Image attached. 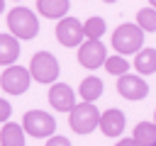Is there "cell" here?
<instances>
[{
	"mask_svg": "<svg viewBox=\"0 0 156 146\" xmlns=\"http://www.w3.org/2000/svg\"><path fill=\"white\" fill-rule=\"evenodd\" d=\"M7 27L15 39H34L39 34V19L29 7H12L7 12Z\"/></svg>",
	"mask_w": 156,
	"mask_h": 146,
	"instance_id": "6da1fadb",
	"label": "cell"
},
{
	"mask_svg": "<svg viewBox=\"0 0 156 146\" xmlns=\"http://www.w3.org/2000/svg\"><path fill=\"white\" fill-rule=\"evenodd\" d=\"M144 44V32L136 24H119L112 32V46L117 49V56L122 54H139Z\"/></svg>",
	"mask_w": 156,
	"mask_h": 146,
	"instance_id": "7a4b0ae2",
	"label": "cell"
},
{
	"mask_svg": "<svg viewBox=\"0 0 156 146\" xmlns=\"http://www.w3.org/2000/svg\"><path fill=\"white\" fill-rule=\"evenodd\" d=\"M27 71H29V78H34L37 83H54L58 78V61L54 54L39 51L32 56V63Z\"/></svg>",
	"mask_w": 156,
	"mask_h": 146,
	"instance_id": "3957f363",
	"label": "cell"
},
{
	"mask_svg": "<svg viewBox=\"0 0 156 146\" xmlns=\"http://www.w3.org/2000/svg\"><path fill=\"white\" fill-rule=\"evenodd\" d=\"M54 129H56V122L49 112H41V109H29L24 117H22V131L29 134V136H37V139H44V136H54Z\"/></svg>",
	"mask_w": 156,
	"mask_h": 146,
	"instance_id": "277c9868",
	"label": "cell"
},
{
	"mask_svg": "<svg viewBox=\"0 0 156 146\" xmlns=\"http://www.w3.org/2000/svg\"><path fill=\"white\" fill-rule=\"evenodd\" d=\"M71 129L76 134H90L98 124H100V112L95 105H88V102H80L71 109V119H68Z\"/></svg>",
	"mask_w": 156,
	"mask_h": 146,
	"instance_id": "5b68a950",
	"label": "cell"
},
{
	"mask_svg": "<svg viewBox=\"0 0 156 146\" xmlns=\"http://www.w3.org/2000/svg\"><path fill=\"white\" fill-rule=\"evenodd\" d=\"M29 83H32L29 71L22 68V66H7V68L2 71V75H0V85H2V90L10 92V95H22V92H27Z\"/></svg>",
	"mask_w": 156,
	"mask_h": 146,
	"instance_id": "8992f818",
	"label": "cell"
},
{
	"mask_svg": "<svg viewBox=\"0 0 156 146\" xmlns=\"http://www.w3.org/2000/svg\"><path fill=\"white\" fill-rule=\"evenodd\" d=\"M117 92H119L122 97H127V100H144V97L149 95V83H146L141 75L127 73V75H119V80H117Z\"/></svg>",
	"mask_w": 156,
	"mask_h": 146,
	"instance_id": "52a82bcc",
	"label": "cell"
},
{
	"mask_svg": "<svg viewBox=\"0 0 156 146\" xmlns=\"http://www.w3.org/2000/svg\"><path fill=\"white\" fill-rule=\"evenodd\" d=\"M56 39L63 46H78L83 39V24L76 17H63L56 24Z\"/></svg>",
	"mask_w": 156,
	"mask_h": 146,
	"instance_id": "ba28073f",
	"label": "cell"
},
{
	"mask_svg": "<svg viewBox=\"0 0 156 146\" xmlns=\"http://www.w3.org/2000/svg\"><path fill=\"white\" fill-rule=\"evenodd\" d=\"M107 58V51H105V44L102 41H85L80 44V51H78V63L85 66V68H100Z\"/></svg>",
	"mask_w": 156,
	"mask_h": 146,
	"instance_id": "9c48e42d",
	"label": "cell"
},
{
	"mask_svg": "<svg viewBox=\"0 0 156 146\" xmlns=\"http://www.w3.org/2000/svg\"><path fill=\"white\" fill-rule=\"evenodd\" d=\"M49 102L58 112H71L76 107V95L66 83H54L51 90H49Z\"/></svg>",
	"mask_w": 156,
	"mask_h": 146,
	"instance_id": "30bf717a",
	"label": "cell"
},
{
	"mask_svg": "<svg viewBox=\"0 0 156 146\" xmlns=\"http://www.w3.org/2000/svg\"><path fill=\"white\" fill-rule=\"evenodd\" d=\"M98 127L102 129L105 136H119L122 129H124V114L119 109H107V112L100 114V124Z\"/></svg>",
	"mask_w": 156,
	"mask_h": 146,
	"instance_id": "8fae6325",
	"label": "cell"
},
{
	"mask_svg": "<svg viewBox=\"0 0 156 146\" xmlns=\"http://www.w3.org/2000/svg\"><path fill=\"white\" fill-rule=\"evenodd\" d=\"M20 56V41L12 34H0V66H12Z\"/></svg>",
	"mask_w": 156,
	"mask_h": 146,
	"instance_id": "7c38bea8",
	"label": "cell"
},
{
	"mask_svg": "<svg viewBox=\"0 0 156 146\" xmlns=\"http://www.w3.org/2000/svg\"><path fill=\"white\" fill-rule=\"evenodd\" d=\"M68 7H71V2H68V0H39V2H37L39 15L51 17V19H56V17H61V19H63V15L68 12Z\"/></svg>",
	"mask_w": 156,
	"mask_h": 146,
	"instance_id": "4fadbf2b",
	"label": "cell"
},
{
	"mask_svg": "<svg viewBox=\"0 0 156 146\" xmlns=\"http://www.w3.org/2000/svg\"><path fill=\"white\" fill-rule=\"evenodd\" d=\"M136 68V75H149L156 73V49H141L132 63Z\"/></svg>",
	"mask_w": 156,
	"mask_h": 146,
	"instance_id": "5bb4252c",
	"label": "cell"
},
{
	"mask_svg": "<svg viewBox=\"0 0 156 146\" xmlns=\"http://www.w3.org/2000/svg\"><path fill=\"white\" fill-rule=\"evenodd\" d=\"M78 92H80L83 102L93 105V102H95V100L102 95V80H100V78H95V75H88L85 80H80V88H78Z\"/></svg>",
	"mask_w": 156,
	"mask_h": 146,
	"instance_id": "9a60e30c",
	"label": "cell"
},
{
	"mask_svg": "<svg viewBox=\"0 0 156 146\" xmlns=\"http://www.w3.org/2000/svg\"><path fill=\"white\" fill-rule=\"evenodd\" d=\"M132 139L136 146H156V124L154 122H139L134 127Z\"/></svg>",
	"mask_w": 156,
	"mask_h": 146,
	"instance_id": "2e32d148",
	"label": "cell"
},
{
	"mask_svg": "<svg viewBox=\"0 0 156 146\" xmlns=\"http://www.w3.org/2000/svg\"><path fill=\"white\" fill-rule=\"evenodd\" d=\"M0 146H24V131L20 124L7 122L0 129Z\"/></svg>",
	"mask_w": 156,
	"mask_h": 146,
	"instance_id": "e0dca14e",
	"label": "cell"
},
{
	"mask_svg": "<svg viewBox=\"0 0 156 146\" xmlns=\"http://www.w3.org/2000/svg\"><path fill=\"white\" fill-rule=\"evenodd\" d=\"M102 34H105V19L102 17H90L83 24V36H88V41H100Z\"/></svg>",
	"mask_w": 156,
	"mask_h": 146,
	"instance_id": "ac0fdd59",
	"label": "cell"
},
{
	"mask_svg": "<svg viewBox=\"0 0 156 146\" xmlns=\"http://www.w3.org/2000/svg\"><path fill=\"white\" fill-rule=\"evenodd\" d=\"M136 27L141 32H156V10L154 7H144L136 15Z\"/></svg>",
	"mask_w": 156,
	"mask_h": 146,
	"instance_id": "d6986e66",
	"label": "cell"
},
{
	"mask_svg": "<svg viewBox=\"0 0 156 146\" xmlns=\"http://www.w3.org/2000/svg\"><path fill=\"white\" fill-rule=\"evenodd\" d=\"M105 71L107 73H112V75H127V71H129V61H124L122 56H110V58H105Z\"/></svg>",
	"mask_w": 156,
	"mask_h": 146,
	"instance_id": "ffe728a7",
	"label": "cell"
},
{
	"mask_svg": "<svg viewBox=\"0 0 156 146\" xmlns=\"http://www.w3.org/2000/svg\"><path fill=\"white\" fill-rule=\"evenodd\" d=\"M10 114H12V107H10V102L0 97V122H7V119H10Z\"/></svg>",
	"mask_w": 156,
	"mask_h": 146,
	"instance_id": "44dd1931",
	"label": "cell"
},
{
	"mask_svg": "<svg viewBox=\"0 0 156 146\" xmlns=\"http://www.w3.org/2000/svg\"><path fill=\"white\" fill-rule=\"evenodd\" d=\"M46 146H71V141H68L66 136H49Z\"/></svg>",
	"mask_w": 156,
	"mask_h": 146,
	"instance_id": "7402d4cb",
	"label": "cell"
},
{
	"mask_svg": "<svg viewBox=\"0 0 156 146\" xmlns=\"http://www.w3.org/2000/svg\"><path fill=\"white\" fill-rule=\"evenodd\" d=\"M115 146H136V144H134V139H119Z\"/></svg>",
	"mask_w": 156,
	"mask_h": 146,
	"instance_id": "603a6c76",
	"label": "cell"
},
{
	"mask_svg": "<svg viewBox=\"0 0 156 146\" xmlns=\"http://www.w3.org/2000/svg\"><path fill=\"white\" fill-rule=\"evenodd\" d=\"M2 10H5V2H2V0H0V12H2Z\"/></svg>",
	"mask_w": 156,
	"mask_h": 146,
	"instance_id": "cb8c5ba5",
	"label": "cell"
},
{
	"mask_svg": "<svg viewBox=\"0 0 156 146\" xmlns=\"http://www.w3.org/2000/svg\"><path fill=\"white\" fill-rule=\"evenodd\" d=\"M149 5H154V10H156V0H151V2H149Z\"/></svg>",
	"mask_w": 156,
	"mask_h": 146,
	"instance_id": "d4e9b609",
	"label": "cell"
}]
</instances>
